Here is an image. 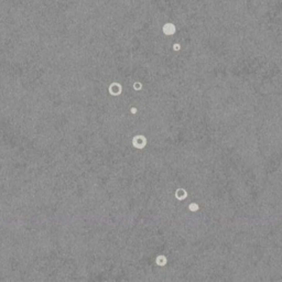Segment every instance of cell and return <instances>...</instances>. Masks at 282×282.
<instances>
[{
	"instance_id": "cell-1",
	"label": "cell",
	"mask_w": 282,
	"mask_h": 282,
	"mask_svg": "<svg viewBox=\"0 0 282 282\" xmlns=\"http://www.w3.org/2000/svg\"><path fill=\"white\" fill-rule=\"evenodd\" d=\"M132 144H134V147H136V148L142 149L147 144V139L142 136H137V137H135L134 140H132Z\"/></svg>"
},
{
	"instance_id": "cell-2",
	"label": "cell",
	"mask_w": 282,
	"mask_h": 282,
	"mask_svg": "<svg viewBox=\"0 0 282 282\" xmlns=\"http://www.w3.org/2000/svg\"><path fill=\"white\" fill-rule=\"evenodd\" d=\"M109 92H110L111 95H115V96L119 95V94L121 93V86L117 83L111 84L110 87H109Z\"/></svg>"
},
{
	"instance_id": "cell-3",
	"label": "cell",
	"mask_w": 282,
	"mask_h": 282,
	"mask_svg": "<svg viewBox=\"0 0 282 282\" xmlns=\"http://www.w3.org/2000/svg\"><path fill=\"white\" fill-rule=\"evenodd\" d=\"M175 195H176V199H186L187 197V193L185 192V190H183V189L177 190L176 193H175Z\"/></svg>"
},
{
	"instance_id": "cell-4",
	"label": "cell",
	"mask_w": 282,
	"mask_h": 282,
	"mask_svg": "<svg viewBox=\"0 0 282 282\" xmlns=\"http://www.w3.org/2000/svg\"><path fill=\"white\" fill-rule=\"evenodd\" d=\"M166 263V258L163 257V256H159L158 258H156V264H159V266H165Z\"/></svg>"
},
{
	"instance_id": "cell-5",
	"label": "cell",
	"mask_w": 282,
	"mask_h": 282,
	"mask_svg": "<svg viewBox=\"0 0 282 282\" xmlns=\"http://www.w3.org/2000/svg\"><path fill=\"white\" fill-rule=\"evenodd\" d=\"M199 208V205L195 204V203H192V204H190V205H189V209H190L191 212H196Z\"/></svg>"
},
{
	"instance_id": "cell-6",
	"label": "cell",
	"mask_w": 282,
	"mask_h": 282,
	"mask_svg": "<svg viewBox=\"0 0 282 282\" xmlns=\"http://www.w3.org/2000/svg\"><path fill=\"white\" fill-rule=\"evenodd\" d=\"M134 88L136 89V91H140V89H141V84L140 83H135Z\"/></svg>"
},
{
	"instance_id": "cell-7",
	"label": "cell",
	"mask_w": 282,
	"mask_h": 282,
	"mask_svg": "<svg viewBox=\"0 0 282 282\" xmlns=\"http://www.w3.org/2000/svg\"><path fill=\"white\" fill-rule=\"evenodd\" d=\"M131 113H137V109H136V108H131Z\"/></svg>"
}]
</instances>
